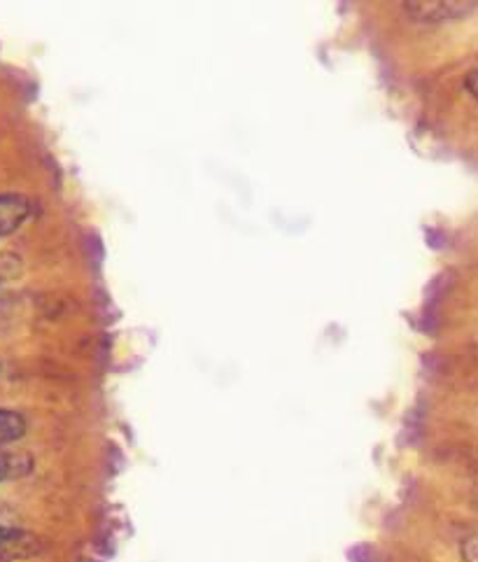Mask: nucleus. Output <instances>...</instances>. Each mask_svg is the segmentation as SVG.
Masks as SVG:
<instances>
[{
	"instance_id": "nucleus-6",
	"label": "nucleus",
	"mask_w": 478,
	"mask_h": 562,
	"mask_svg": "<svg viewBox=\"0 0 478 562\" xmlns=\"http://www.w3.org/2000/svg\"><path fill=\"white\" fill-rule=\"evenodd\" d=\"M14 267H20V261L10 255H0V283H5L14 276Z\"/></svg>"
},
{
	"instance_id": "nucleus-4",
	"label": "nucleus",
	"mask_w": 478,
	"mask_h": 562,
	"mask_svg": "<svg viewBox=\"0 0 478 562\" xmlns=\"http://www.w3.org/2000/svg\"><path fill=\"white\" fill-rule=\"evenodd\" d=\"M33 472V458L29 453H16L10 448L0 451V483L24 479Z\"/></svg>"
},
{
	"instance_id": "nucleus-2",
	"label": "nucleus",
	"mask_w": 478,
	"mask_h": 562,
	"mask_svg": "<svg viewBox=\"0 0 478 562\" xmlns=\"http://www.w3.org/2000/svg\"><path fill=\"white\" fill-rule=\"evenodd\" d=\"M35 215V203L24 194L5 192L0 194V238H8L20 232Z\"/></svg>"
},
{
	"instance_id": "nucleus-7",
	"label": "nucleus",
	"mask_w": 478,
	"mask_h": 562,
	"mask_svg": "<svg viewBox=\"0 0 478 562\" xmlns=\"http://www.w3.org/2000/svg\"><path fill=\"white\" fill-rule=\"evenodd\" d=\"M465 87H467V91L471 93V97L478 101V68H476V70H471V72L467 75Z\"/></svg>"
},
{
	"instance_id": "nucleus-5",
	"label": "nucleus",
	"mask_w": 478,
	"mask_h": 562,
	"mask_svg": "<svg viewBox=\"0 0 478 562\" xmlns=\"http://www.w3.org/2000/svg\"><path fill=\"white\" fill-rule=\"evenodd\" d=\"M26 429H29V423L20 411L0 408V451L24 439Z\"/></svg>"
},
{
	"instance_id": "nucleus-3",
	"label": "nucleus",
	"mask_w": 478,
	"mask_h": 562,
	"mask_svg": "<svg viewBox=\"0 0 478 562\" xmlns=\"http://www.w3.org/2000/svg\"><path fill=\"white\" fill-rule=\"evenodd\" d=\"M407 12L420 22H446V19L465 14L476 3H403Z\"/></svg>"
},
{
	"instance_id": "nucleus-1",
	"label": "nucleus",
	"mask_w": 478,
	"mask_h": 562,
	"mask_svg": "<svg viewBox=\"0 0 478 562\" xmlns=\"http://www.w3.org/2000/svg\"><path fill=\"white\" fill-rule=\"evenodd\" d=\"M43 551L41 539L29 530L0 526V562H20Z\"/></svg>"
}]
</instances>
